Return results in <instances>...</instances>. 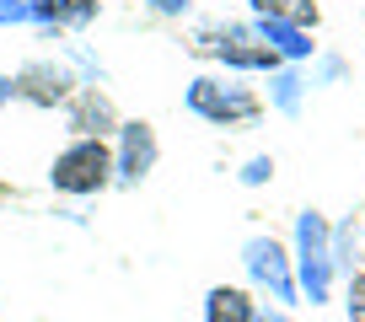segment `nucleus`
<instances>
[{
	"instance_id": "1",
	"label": "nucleus",
	"mask_w": 365,
	"mask_h": 322,
	"mask_svg": "<svg viewBox=\"0 0 365 322\" xmlns=\"http://www.w3.org/2000/svg\"><path fill=\"white\" fill-rule=\"evenodd\" d=\"M182 108L210 129H242L263 113V97L247 86V76H231V70H205V76L188 80Z\"/></svg>"
},
{
	"instance_id": "2",
	"label": "nucleus",
	"mask_w": 365,
	"mask_h": 322,
	"mask_svg": "<svg viewBox=\"0 0 365 322\" xmlns=\"http://www.w3.org/2000/svg\"><path fill=\"white\" fill-rule=\"evenodd\" d=\"M290 258H296L301 301H312V306L333 301V279H339V269H333V220L322 215V209H301V215H296Z\"/></svg>"
},
{
	"instance_id": "3",
	"label": "nucleus",
	"mask_w": 365,
	"mask_h": 322,
	"mask_svg": "<svg viewBox=\"0 0 365 322\" xmlns=\"http://www.w3.org/2000/svg\"><path fill=\"white\" fill-rule=\"evenodd\" d=\"M188 48L199 59H215L231 76H274L279 70V59L269 54V43L258 38L252 22H205V27H194V43Z\"/></svg>"
},
{
	"instance_id": "4",
	"label": "nucleus",
	"mask_w": 365,
	"mask_h": 322,
	"mask_svg": "<svg viewBox=\"0 0 365 322\" xmlns=\"http://www.w3.org/2000/svg\"><path fill=\"white\" fill-rule=\"evenodd\" d=\"M48 188L65 199H97L113 188V145L108 140H70L48 161Z\"/></svg>"
},
{
	"instance_id": "5",
	"label": "nucleus",
	"mask_w": 365,
	"mask_h": 322,
	"mask_svg": "<svg viewBox=\"0 0 365 322\" xmlns=\"http://www.w3.org/2000/svg\"><path fill=\"white\" fill-rule=\"evenodd\" d=\"M242 274L252 279V290H263L269 296V306H296L301 290H296V258H290V247L274 231H258V237L242 242Z\"/></svg>"
},
{
	"instance_id": "6",
	"label": "nucleus",
	"mask_w": 365,
	"mask_h": 322,
	"mask_svg": "<svg viewBox=\"0 0 365 322\" xmlns=\"http://www.w3.org/2000/svg\"><path fill=\"white\" fill-rule=\"evenodd\" d=\"M108 145H113V188L145 183V177L156 172V161H161V140H156V129H150L145 118H124Z\"/></svg>"
},
{
	"instance_id": "7",
	"label": "nucleus",
	"mask_w": 365,
	"mask_h": 322,
	"mask_svg": "<svg viewBox=\"0 0 365 322\" xmlns=\"http://www.w3.org/2000/svg\"><path fill=\"white\" fill-rule=\"evenodd\" d=\"M11 80H16V103H27V108H65L70 97L81 92V80L70 76V65H65L59 54L27 59Z\"/></svg>"
},
{
	"instance_id": "8",
	"label": "nucleus",
	"mask_w": 365,
	"mask_h": 322,
	"mask_svg": "<svg viewBox=\"0 0 365 322\" xmlns=\"http://www.w3.org/2000/svg\"><path fill=\"white\" fill-rule=\"evenodd\" d=\"M65 129H70V140H113L118 135V108H113V97L103 92V86H81L76 97H70L65 108Z\"/></svg>"
},
{
	"instance_id": "9",
	"label": "nucleus",
	"mask_w": 365,
	"mask_h": 322,
	"mask_svg": "<svg viewBox=\"0 0 365 322\" xmlns=\"http://www.w3.org/2000/svg\"><path fill=\"white\" fill-rule=\"evenodd\" d=\"M103 16V0H33L38 33H81Z\"/></svg>"
},
{
	"instance_id": "10",
	"label": "nucleus",
	"mask_w": 365,
	"mask_h": 322,
	"mask_svg": "<svg viewBox=\"0 0 365 322\" xmlns=\"http://www.w3.org/2000/svg\"><path fill=\"white\" fill-rule=\"evenodd\" d=\"M252 27H258V38L269 43V54L279 65H312L317 59V43H312L307 27H290V22H252Z\"/></svg>"
},
{
	"instance_id": "11",
	"label": "nucleus",
	"mask_w": 365,
	"mask_h": 322,
	"mask_svg": "<svg viewBox=\"0 0 365 322\" xmlns=\"http://www.w3.org/2000/svg\"><path fill=\"white\" fill-rule=\"evenodd\" d=\"M258 306L263 301H252V290H242V285L205 290V322H258Z\"/></svg>"
},
{
	"instance_id": "12",
	"label": "nucleus",
	"mask_w": 365,
	"mask_h": 322,
	"mask_svg": "<svg viewBox=\"0 0 365 322\" xmlns=\"http://www.w3.org/2000/svg\"><path fill=\"white\" fill-rule=\"evenodd\" d=\"M307 92H312L307 65H279V70L269 76V108H274V113H285V118H296V113H301Z\"/></svg>"
},
{
	"instance_id": "13",
	"label": "nucleus",
	"mask_w": 365,
	"mask_h": 322,
	"mask_svg": "<svg viewBox=\"0 0 365 322\" xmlns=\"http://www.w3.org/2000/svg\"><path fill=\"white\" fill-rule=\"evenodd\" d=\"M252 6V22H290V27H317V0H247Z\"/></svg>"
},
{
	"instance_id": "14",
	"label": "nucleus",
	"mask_w": 365,
	"mask_h": 322,
	"mask_svg": "<svg viewBox=\"0 0 365 322\" xmlns=\"http://www.w3.org/2000/svg\"><path fill=\"white\" fill-rule=\"evenodd\" d=\"M354 258H360V231H354V220H339V226H333V269H339L344 279H354L360 274Z\"/></svg>"
},
{
	"instance_id": "15",
	"label": "nucleus",
	"mask_w": 365,
	"mask_h": 322,
	"mask_svg": "<svg viewBox=\"0 0 365 322\" xmlns=\"http://www.w3.org/2000/svg\"><path fill=\"white\" fill-rule=\"evenodd\" d=\"M59 59H65V65H70V76H76L81 86H103V80H108L103 59L91 54V48H81V43H65V48H59Z\"/></svg>"
},
{
	"instance_id": "16",
	"label": "nucleus",
	"mask_w": 365,
	"mask_h": 322,
	"mask_svg": "<svg viewBox=\"0 0 365 322\" xmlns=\"http://www.w3.org/2000/svg\"><path fill=\"white\" fill-rule=\"evenodd\" d=\"M274 177V156H247L242 161V172H237V183L242 188H263Z\"/></svg>"
},
{
	"instance_id": "17",
	"label": "nucleus",
	"mask_w": 365,
	"mask_h": 322,
	"mask_svg": "<svg viewBox=\"0 0 365 322\" xmlns=\"http://www.w3.org/2000/svg\"><path fill=\"white\" fill-rule=\"evenodd\" d=\"M307 80H312V86H333V80H344V59L339 54H317L312 70H307Z\"/></svg>"
},
{
	"instance_id": "18",
	"label": "nucleus",
	"mask_w": 365,
	"mask_h": 322,
	"mask_svg": "<svg viewBox=\"0 0 365 322\" xmlns=\"http://www.w3.org/2000/svg\"><path fill=\"white\" fill-rule=\"evenodd\" d=\"M0 27H33V0H0Z\"/></svg>"
},
{
	"instance_id": "19",
	"label": "nucleus",
	"mask_w": 365,
	"mask_h": 322,
	"mask_svg": "<svg viewBox=\"0 0 365 322\" xmlns=\"http://www.w3.org/2000/svg\"><path fill=\"white\" fill-rule=\"evenodd\" d=\"M344 311H349V322H365V269L349 279V290H344Z\"/></svg>"
},
{
	"instance_id": "20",
	"label": "nucleus",
	"mask_w": 365,
	"mask_h": 322,
	"mask_svg": "<svg viewBox=\"0 0 365 322\" xmlns=\"http://www.w3.org/2000/svg\"><path fill=\"white\" fill-rule=\"evenodd\" d=\"M188 6H194V0H145V11L167 16V22H178V16H188Z\"/></svg>"
},
{
	"instance_id": "21",
	"label": "nucleus",
	"mask_w": 365,
	"mask_h": 322,
	"mask_svg": "<svg viewBox=\"0 0 365 322\" xmlns=\"http://www.w3.org/2000/svg\"><path fill=\"white\" fill-rule=\"evenodd\" d=\"M258 322H301L296 311H285V306H269V301H263L258 306Z\"/></svg>"
},
{
	"instance_id": "22",
	"label": "nucleus",
	"mask_w": 365,
	"mask_h": 322,
	"mask_svg": "<svg viewBox=\"0 0 365 322\" xmlns=\"http://www.w3.org/2000/svg\"><path fill=\"white\" fill-rule=\"evenodd\" d=\"M11 103H16V80L0 76V108H11Z\"/></svg>"
},
{
	"instance_id": "23",
	"label": "nucleus",
	"mask_w": 365,
	"mask_h": 322,
	"mask_svg": "<svg viewBox=\"0 0 365 322\" xmlns=\"http://www.w3.org/2000/svg\"><path fill=\"white\" fill-rule=\"evenodd\" d=\"M6 199H11V188H6V183H0V204H6Z\"/></svg>"
}]
</instances>
